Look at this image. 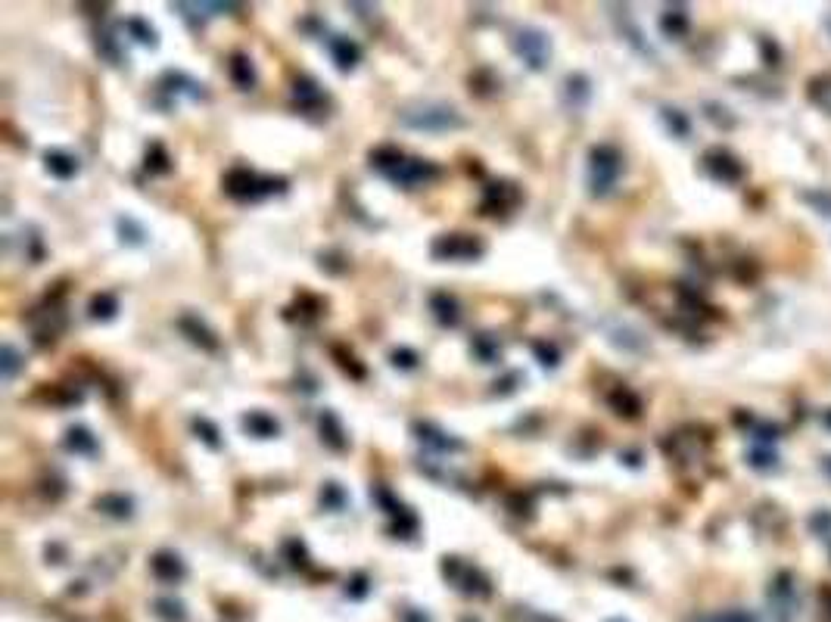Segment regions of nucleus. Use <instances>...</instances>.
<instances>
[{
    "label": "nucleus",
    "mask_w": 831,
    "mask_h": 622,
    "mask_svg": "<svg viewBox=\"0 0 831 622\" xmlns=\"http://www.w3.org/2000/svg\"><path fill=\"white\" fill-rule=\"evenodd\" d=\"M623 171V159L613 146H595L588 156V190L592 196H607Z\"/></svg>",
    "instance_id": "f03ea898"
},
{
    "label": "nucleus",
    "mask_w": 831,
    "mask_h": 622,
    "mask_svg": "<svg viewBox=\"0 0 831 622\" xmlns=\"http://www.w3.org/2000/svg\"><path fill=\"white\" fill-rule=\"evenodd\" d=\"M128 31L134 38H137L140 44H150V47H156V31L150 29V25L144 22V19H128Z\"/></svg>",
    "instance_id": "4be33fe9"
},
{
    "label": "nucleus",
    "mask_w": 831,
    "mask_h": 622,
    "mask_svg": "<svg viewBox=\"0 0 831 622\" xmlns=\"http://www.w3.org/2000/svg\"><path fill=\"white\" fill-rule=\"evenodd\" d=\"M402 162H405V156H402L395 146H380V150L371 153V165H374V169H380L383 175H392V171L399 169Z\"/></svg>",
    "instance_id": "dca6fc26"
},
{
    "label": "nucleus",
    "mask_w": 831,
    "mask_h": 622,
    "mask_svg": "<svg viewBox=\"0 0 831 622\" xmlns=\"http://www.w3.org/2000/svg\"><path fill=\"white\" fill-rule=\"evenodd\" d=\"M707 622H754V616L744 610H726V613H716V616H710Z\"/></svg>",
    "instance_id": "c756f323"
},
{
    "label": "nucleus",
    "mask_w": 831,
    "mask_h": 622,
    "mask_svg": "<svg viewBox=\"0 0 831 622\" xmlns=\"http://www.w3.org/2000/svg\"><path fill=\"white\" fill-rule=\"evenodd\" d=\"M231 78H234V84H237V88L250 91L252 84H256L252 59H250V56H243V53H234V59H231Z\"/></svg>",
    "instance_id": "4468645a"
},
{
    "label": "nucleus",
    "mask_w": 831,
    "mask_h": 622,
    "mask_svg": "<svg viewBox=\"0 0 831 622\" xmlns=\"http://www.w3.org/2000/svg\"><path fill=\"white\" fill-rule=\"evenodd\" d=\"M464 622H471V619H464Z\"/></svg>",
    "instance_id": "473e14b6"
},
{
    "label": "nucleus",
    "mask_w": 831,
    "mask_h": 622,
    "mask_svg": "<svg viewBox=\"0 0 831 622\" xmlns=\"http://www.w3.org/2000/svg\"><path fill=\"white\" fill-rule=\"evenodd\" d=\"M392 364L402 367V371H411V367H418V355H414L411 349H395L392 352Z\"/></svg>",
    "instance_id": "c85d7f7f"
},
{
    "label": "nucleus",
    "mask_w": 831,
    "mask_h": 622,
    "mask_svg": "<svg viewBox=\"0 0 831 622\" xmlns=\"http://www.w3.org/2000/svg\"><path fill=\"white\" fill-rule=\"evenodd\" d=\"M473 352L482 358V364H492V361L498 358V345H495L489 336H477V339H473Z\"/></svg>",
    "instance_id": "5701e85b"
},
{
    "label": "nucleus",
    "mask_w": 831,
    "mask_h": 622,
    "mask_svg": "<svg viewBox=\"0 0 831 622\" xmlns=\"http://www.w3.org/2000/svg\"><path fill=\"white\" fill-rule=\"evenodd\" d=\"M430 309L436 314V320L442 327H458L461 320V309H458V299L448 296V293H436V296L430 299Z\"/></svg>",
    "instance_id": "9d476101"
},
{
    "label": "nucleus",
    "mask_w": 831,
    "mask_h": 622,
    "mask_svg": "<svg viewBox=\"0 0 831 622\" xmlns=\"http://www.w3.org/2000/svg\"><path fill=\"white\" fill-rule=\"evenodd\" d=\"M150 570H153V576L162 579V582H178L181 576H184V560H181L178 554H171V551H159L156 557L150 560Z\"/></svg>",
    "instance_id": "6e6552de"
},
{
    "label": "nucleus",
    "mask_w": 831,
    "mask_h": 622,
    "mask_svg": "<svg viewBox=\"0 0 831 622\" xmlns=\"http://www.w3.org/2000/svg\"><path fill=\"white\" fill-rule=\"evenodd\" d=\"M611 622H623V619H611Z\"/></svg>",
    "instance_id": "2f4dec72"
},
{
    "label": "nucleus",
    "mask_w": 831,
    "mask_h": 622,
    "mask_svg": "<svg viewBox=\"0 0 831 622\" xmlns=\"http://www.w3.org/2000/svg\"><path fill=\"white\" fill-rule=\"evenodd\" d=\"M514 50H517V56L535 72H542L548 65V59H551V41H548V35L539 29H520L517 38H514Z\"/></svg>",
    "instance_id": "20e7f679"
},
{
    "label": "nucleus",
    "mask_w": 831,
    "mask_h": 622,
    "mask_svg": "<svg viewBox=\"0 0 831 622\" xmlns=\"http://www.w3.org/2000/svg\"><path fill=\"white\" fill-rule=\"evenodd\" d=\"M66 448L75 454H93L97 451V439H93L91 430H84V426H72V430L66 433Z\"/></svg>",
    "instance_id": "2eb2a0df"
},
{
    "label": "nucleus",
    "mask_w": 831,
    "mask_h": 622,
    "mask_svg": "<svg viewBox=\"0 0 831 622\" xmlns=\"http://www.w3.org/2000/svg\"><path fill=\"white\" fill-rule=\"evenodd\" d=\"M44 162H47V171H50L53 178H59V180H69L78 171V159L69 156V153H63V150H50L44 156Z\"/></svg>",
    "instance_id": "ddd939ff"
},
{
    "label": "nucleus",
    "mask_w": 831,
    "mask_h": 622,
    "mask_svg": "<svg viewBox=\"0 0 831 622\" xmlns=\"http://www.w3.org/2000/svg\"><path fill=\"white\" fill-rule=\"evenodd\" d=\"M520 203V190L514 184H492L486 190V203L482 209L492 212V209H511V205Z\"/></svg>",
    "instance_id": "1a4fd4ad"
},
{
    "label": "nucleus",
    "mask_w": 831,
    "mask_h": 622,
    "mask_svg": "<svg viewBox=\"0 0 831 622\" xmlns=\"http://www.w3.org/2000/svg\"><path fill=\"white\" fill-rule=\"evenodd\" d=\"M433 256L445 258V262H473L482 256V243L467 233H445L433 243Z\"/></svg>",
    "instance_id": "39448f33"
},
{
    "label": "nucleus",
    "mask_w": 831,
    "mask_h": 622,
    "mask_svg": "<svg viewBox=\"0 0 831 622\" xmlns=\"http://www.w3.org/2000/svg\"><path fill=\"white\" fill-rule=\"evenodd\" d=\"M402 122L408 125V128L414 131H455L464 125V118L458 116V112L452 109V106L445 103H418V106H408L405 112H402Z\"/></svg>",
    "instance_id": "f257e3e1"
},
{
    "label": "nucleus",
    "mask_w": 831,
    "mask_h": 622,
    "mask_svg": "<svg viewBox=\"0 0 831 622\" xmlns=\"http://www.w3.org/2000/svg\"><path fill=\"white\" fill-rule=\"evenodd\" d=\"M414 430H418V433H420V436H418V439H420V442H427V445H433V448H439V451H448V448H452V451H458V448H461V442H458V439H452V436H445V433H439V430H433V426H427V423H424V426H420V423H418V426H414Z\"/></svg>",
    "instance_id": "f3484780"
},
{
    "label": "nucleus",
    "mask_w": 831,
    "mask_h": 622,
    "mask_svg": "<svg viewBox=\"0 0 831 622\" xmlns=\"http://www.w3.org/2000/svg\"><path fill=\"white\" fill-rule=\"evenodd\" d=\"M97 511L125 520V517H131V501L125 498V495H103V498H97Z\"/></svg>",
    "instance_id": "a211bd4d"
},
{
    "label": "nucleus",
    "mask_w": 831,
    "mask_h": 622,
    "mask_svg": "<svg viewBox=\"0 0 831 622\" xmlns=\"http://www.w3.org/2000/svg\"><path fill=\"white\" fill-rule=\"evenodd\" d=\"M321 439H324L327 445L333 448V451H343L346 445H349V439H346V433H343V423L337 420V414L333 411H324L321 414Z\"/></svg>",
    "instance_id": "9b49d317"
},
{
    "label": "nucleus",
    "mask_w": 831,
    "mask_h": 622,
    "mask_svg": "<svg viewBox=\"0 0 831 622\" xmlns=\"http://www.w3.org/2000/svg\"><path fill=\"white\" fill-rule=\"evenodd\" d=\"M533 349H535V355H539V364L542 367H558V358L561 355H558V349H554L551 343H535Z\"/></svg>",
    "instance_id": "393cba45"
},
{
    "label": "nucleus",
    "mask_w": 831,
    "mask_h": 622,
    "mask_svg": "<svg viewBox=\"0 0 831 622\" xmlns=\"http://www.w3.org/2000/svg\"><path fill=\"white\" fill-rule=\"evenodd\" d=\"M825 473H831V460H828V464H825Z\"/></svg>",
    "instance_id": "7c9ffc66"
},
{
    "label": "nucleus",
    "mask_w": 831,
    "mask_h": 622,
    "mask_svg": "<svg viewBox=\"0 0 831 622\" xmlns=\"http://www.w3.org/2000/svg\"><path fill=\"white\" fill-rule=\"evenodd\" d=\"M243 426L252 433V436H259V439H274L280 433V423L271 417V414H265V411H250L243 417Z\"/></svg>",
    "instance_id": "f8f14e48"
},
{
    "label": "nucleus",
    "mask_w": 831,
    "mask_h": 622,
    "mask_svg": "<svg viewBox=\"0 0 831 622\" xmlns=\"http://www.w3.org/2000/svg\"><path fill=\"white\" fill-rule=\"evenodd\" d=\"M321 501H324V507H330V511H340V507H343V501H346V495H343V489H340L337 483H327L324 492H321Z\"/></svg>",
    "instance_id": "b1692460"
},
{
    "label": "nucleus",
    "mask_w": 831,
    "mask_h": 622,
    "mask_svg": "<svg viewBox=\"0 0 831 622\" xmlns=\"http://www.w3.org/2000/svg\"><path fill=\"white\" fill-rule=\"evenodd\" d=\"M280 187H284V180L259 178V175H252L250 169H234L231 175L224 178V190L231 193L234 199H259V196H268V193L280 190Z\"/></svg>",
    "instance_id": "7ed1b4c3"
},
{
    "label": "nucleus",
    "mask_w": 831,
    "mask_h": 622,
    "mask_svg": "<svg viewBox=\"0 0 831 622\" xmlns=\"http://www.w3.org/2000/svg\"><path fill=\"white\" fill-rule=\"evenodd\" d=\"M330 56H333V63H337L340 69L349 72V69H355V65H358V59H361V47L355 44V41H349V38H343V35H333V38H330Z\"/></svg>",
    "instance_id": "0eeeda50"
},
{
    "label": "nucleus",
    "mask_w": 831,
    "mask_h": 622,
    "mask_svg": "<svg viewBox=\"0 0 831 622\" xmlns=\"http://www.w3.org/2000/svg\"><path fill=\"white\" fill-rule=\"evenodd\" d=\"M0 367H3V380H6V383H13L16 371L22 367V361H19V352L13 349V345H3V352H0Z\"/></svg>",
    "instance_id": "412c9836"
},
{
    "label": "nucleus",
    "mask_w": 831,
    "mask_h": 622,
    "mask_svg": "<svg viewBox=\"0 0 831 622\" xmlns=\"http://www.w3.org/2000/svg\"><path fill=\"white\" fill-rule=\"evenodd\" d=\"M296 97L308 106V103H318L321 91H318V84H314V81H296Z\"/></svg>",
    "instance_id": "cd10ccee"
},
{
    "label": "nucleus",
    "mask_w": 831,
    "mask_h": 622,
    "mask_svg": "<svg viewBox=\"0 0 831 622\" xmlns=\"http://www.w3.org/2000/svg\"><path fill=\"white\" fill-rule=\"evenodd\" d=\"M193 430H197L199 436H203V442H206V445H212V448H218V445H221V442H218V430L209 423V420H203V417L193 420Z\"/></svg>",
    "instance_id": "a878e982"
},
{
    "label": "nucleus",
    "mask_w": 831,
    "mask_h": 622,
    "mask_svg": "<svg viewBox=\"0 0 831 622\" xmlns=\"http://www.w3.org/2000/svg\"><path fill=\"white\" fill-rule=\"evenodd\" d=\"M436 175H439L436 165H430L427 159H405V162H402L390 178H392L399 187H414V184H424V180L436 178Z\"/></svg>",
    "instance_id": "423d86ee"
},
{
    "label": "nucleus",
    "mask_w": 831,
    "mask_h": 622,
    "mask_svg": "<svg viewBox=\"0 0 831 622\" xmlns=\"http://www.w3.org/2000/svg\"><path fill=\"white\" fill-rule=\"evenodd\" d=\"M119 231H122V233L128 231V237H125V240H128V243H144V237H146V233H144V227H140L137 221H134V218H119Z\"/></svg>",
    "instance_id": "bb28decb"
},
{
    "label": "nucleus",
    "mask_w": 831,
    "mask_h": 622,
    "mask_svg": "<svg viewBox=\"0 0 831 622\" xmlns=\"http://www.w3.org/2000/svg\"><path fill=\"white\" fill-rule=\"evenodd\" d=\"M181 330H184V333H190V339H193V343L206 345V349H215V345H218L215 339H212V333L206 330L203 324H197V320H193V318H184V320H181Z\"/></svg>",
    "instance_id": "aec40b11"
},
{
    "label": "nucleus",
    "mask_w": 831,
    "mask_h": 622,
    "mask_svg": "<svg viewBox=\"0 0 831 622\" xmlns=\"http://www.w3.org/2000/svg\"><path fill=\"white\" fill-rule=\"evenodd\" d=\"M116 311H119L116 296H109V293H100V296H93V302H91V318H97V320H109Z\"/></svg>",
    "instance_id": "6ab92c4d"
}]
</instances>
